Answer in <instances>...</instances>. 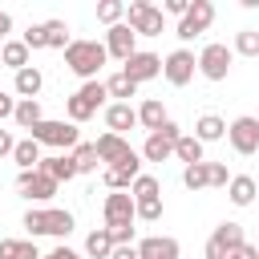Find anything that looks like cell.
I'll use <instances>...</instances> for the list:
<instances>
[{
  "instance_id": "cell-35",
  "label": "cell",
  "mask_w": 259,
  "mask_h": 259,
  "mask_svg": "<svg viewBox=\"0 0 259 259\" xmlns=\"http://www.w3.org/2000/svg\"><path fill=\"white\" fill-rule=\"evenodd\" d=\"M65 113H69V121L77 125V121H89V117H93L97 109H93V105H89V101H85L81 93H73V97L65 101Z\"/></svg>"
},
{
  "instance_id": "cell-2",
  "label": "cell",
  "mask_w": 259,
  "mask_h": 259,
  "mask_svg": "<svg viewBox=\"0 0 259 259\" xmlns=\"http://www.w3.org/2000/svg\"><path fill=\"white\" fill-rule=\"evenodd\" d=\"M28 138H32L36 146H57V150H77V146H81V134H77L73 121H49V117H45L40 125H32Z\"/></svg>"
},
{
  "instance_id": "cell-43",
  "label": "cell",
  "mask_w": 259,
  "mask_h": 259,
  "mask_svg": "<svg viewBox=\"0 0 259 259\" xmlns=\"http://www.w3.org/2000/svg\"><path fill=\"white\" fill-rule=\"evenodd\" d=\"M227 259H259V247H255V243H243V247H239V251H231Z\"/></svg>"
},
{
  "instance_id": "cell-16",
  "label": "cell",
  "mask_w": 259,
  "mask_h": 259,
  "mask_svg": "<svg viewBox=\"0 0 259 259\" xmlns=\"http://www.w3.org/2000/svg\"><path fill=\"white\" fill-rule=\"evenodd\" d=\"M138 259H178V239L170 235H150L138 243Z\"/></svg>"
},
{
  "instance_id": "cell-33",
  "label": "cell",
  "mask_w": 259,
  "mask_h": 259,
  "mask_svg": "<svg viewBox=\"0 0 259 259\" xmlns=\"http://www.w3.org/2000/svg\"><path fill=\"white\" fill-rule=\"evenodd\" d=\"M45 40H49V49H69L73 40H69V24L65 20H45Z\"/></svg>"
},
{
  "instance_id": "cell-12",
  "label": "cell",
  "mask_w": 259,
  "mask_h": 259,
  "mask_svg": "<svg viewBox=\"0 0 259 259\" xmlns=\"http://www.w3.org/2000/svg\"><path fill=\"white\" fill-rule=\"evenodd\" d=\"M227 138H231L235 154L251 158V154L259 150V117H235V121L227 125Z\"/></svg>"
},
{
  "instance_id": "cell-23",
  "label": "cell",
  "mask_w": 259,
  "mask_h": 259,
  "mask_svg": "<svg viewBox=\"0 0 259 259\" xmlns=\"http://www.w3.org/2000/svg\"><path fill=\"white\" fill-rule=\"evenodd\" d=\"M223 134H227V121H223L219 113H202V117L194 121V138H198L202 146H206V142H219Z\"/></svg>"
},
{
  "instance_id": "cell-15",
  "label": "cell",
  "mask_w": 259,
  "mask_h": 259,
  "mask_svg": "<svg viewBox=\"0 0 259 259\" xmlns=\"http://www.w3.org/2000/svg\"><path fill=\"white\" fill-rule=\"evenodd\" d=\"M121 73H125L134 85H142V81H150V77H158V73H162V57H158V53H142V49H138V53L121 65Z\"/></svg>"
},
{
  "instance_id": "cell-31",
  "label": "cell",
  "mask_w": 259,
  "mask_h": 259,
  "mask_svg": "<svg viewBox=\"0 0 259 259\" xmlns=\"http://www.w3.org/2000/svg\"><path fill=\"white\" fill-rule=\"evenodd\" d=\"M130 194H134V202H146V198H162V182H158L154 174H138V182L130 186Z\"/></svg>"
},
{
  "instance_id": "cell-36",
  "label": "cell",
  "mask_w": 259,
  "mask_h": 259,
  "mask_svg": "<svg viewBox=\"0 0 259 259\" xmlns=\"http://www.w3.org/2000/svg\"><path fill=\"white\" fill-rule=\"evenodd\" d=\"M235 53H239V57H259V28L235 32Z\"/></svg>"
},
{
  "instance_id": "cell-48",
  "label": "cell",
  "mask_w": 259,
  "mask_h": 259,
  "mask_svg": "<svg viewBox=\"0 0 259 259\" xmlns=\"http://www.w3.org/2000/svg\"><path fill=\"white\" fill-rule=\"evenodd\" d=\"M8 32H12V16H8V12H0V36H8Z\"/></svg>"
},
{
  "instance_id": "cell-46",
  "label": "cell",
  "mask_w": 259,
  "mask_h": 259,
  "mask_svg": "<svg viewBox=\"0 0 259 259\" xmlns=\"http://www.w3.org/2000/svg\"><path fill=\"white\" fill-rule=\"evenodd\" d=\"M12 150H16V138H12L8 130H0V158H4V154H12Z\"/></svg>"
},
{
  "instance_id": "cell-24",
  "label": "cell",
  "mask_w": 259,
  "mask_h": 259,
  "mask_svg": "<svg viewBox=\"0 0 259 259\" xmlns=\"http://www.w3.org/2000/svg\"><path fill=\"white\" fill-rule=\"evenodd\" d=\"M28 53H32V49H28L24 40H4V49H0V65H8V69L20 73V69H28Z\"/></svg>"
},
{
  "instance_id": "cell-1",
  "label": "cell",
  "mask_w": 259,
  "mask_h": 259,
  "mask_svg": "<svg viewBox=\"0 0 259 259\" xmlns=\"http://www.w3.org/2000/svg\"><path fill=\"white\" fill-rule=\"evenodd\" d=\"M105 61H109V53H105V45H97V40H73V45L65 49L69 73H77V77H85V81H93Z\"/></svg>"
},
{
  "instance_id": "cell-27",
  "label": "cell",
  "mask_w": 259,
  "mask_h": 259,
  "mask_svg": "<svg viewBox=\"0 0 259 259\" xmlns=\"http://www.w3.org/2000/svg\"><path fill=\"white\" fill-rule=\"evenodd\" d=\"M174 158H178V162H186V166H194V162H206V158H202V142H198L194 134H182V138H178V146H174Z\"/></svg>"
},
{
  "instance_id": "cell-6",
  "label": "cell",
  "mask_w": 259,
  "mask_h": 259,
  "mask_svg": "<svg viewBox=\"0 0 259 259\" xmlns=\"http://www.w3.org/2000/svg\"><path fill=\"white\" fill-rule=\"evenodd\" d=\"M105 227L109 231H121V227H134V219H138V202H134V194L130 190H113L109 198H105Z\"/></svg>"
},
{
  "instance_id": "cell-22",
  "label": "cell",
  "mask_w": 259,
  "mask_h": 259,
  "mask_svg": "<svg viewBox=\"0 0 259 259\" xmlns=\"http://www.w3.org/2000/svg\"><path fill=\"white\" fill-rule=\"evenodd\" d=\"M40 85H45V77H40V69H36V65H28V69H20V73H16V93H20V101H36Z\"/></svg>"
},
{
  "instance_id": "cell-9",
  "label": "cell",
  "mask_w": 259,
  "mask_h": 259,
  "mask_svg": "<svg viewBox=\"0 0 259 259\" xmlns=\"http://www.w3.org/2000/svg\"><path fill=\"white\" fill-rule=\"evenodd\" d=\"M93 146H97V158H101V162H109V170H113V166H134V162H138L134 146H130L121 134H101Z\"/></svg>"
},
{
  "instance_id": "cell-11",
  "label": "cell",
  "mask_w": 259,
  "mask_h": 259,
  "mask_svg": "<svg viewBox=\"0 0 259 259\" xmlns=\"http://www.w3.org/2000/svg\"><path fill=\"white\" fill-rule=\"evenodd\" d=\"M210 20H214V4H210V0H194L190 12L178 20V32H174V36H178V40H194L198 32L210 28Z\"/></svg>"
},
{
  "instance_id": "cell-38",
  "label": "cell",
  "mask_w": 259,
  "mask_h": 259,
  "mask_svg": "<svg viewBox=\"0 0 259 259\" xmlns=\"http://www.w3.org/2000/svg\"><path fill=\"white\" fill-rule=\"evenodd\" d=\"M77 93H81V97H85V101H89L93 109H101V105H105V97H109V89H105V81H85V85H81Z\"/></svg>"
},
{
  "instance_id": "cell-5",
  "label": "cell",
  "mask_w": 259,
  "mask_h": 259,
  "mask_svg": "<svg viewBox=\"0 0 259 259\" xmlns=\"http://www.w3.org/2000/svg\"><path fill=\"white\" fill-rule=\"evenodd\" d=\"M125 24L138 32V36H158L162 32V8H154L150 0H130L125 4Z\"/></svg>"
},
{
  "instance_id": "cell-17",
  "label": "cell",
  "mask_w": 259,
  "mask_h": 259,
  "mask_svg": "<svg viewBox=\"0 0 259 259\" xmlns=\"http://www.w3.org/2000/svg\"><path fill=\"white\" fill-rule=\"evenodd\" d=\"M227 198H231L235 206H251V202L259 198V186H255V178H251V174H235V178L227 182Z\"/></svg>"
},
{
  "instance_id": "cell-26",
  "label": "cell",
  "mask_w": 259,
  "mask_h": 259,
  "mask_svg": "<svg viewBox=\"0 0 259 259\" xmlns=\"http://www.w3.org/2000/svg\"><path fill=\"white\" fill-rule=\"evenodd\" d=\"M0 259H40V251L28 239H0Z\"/></svg>"
},
{
  "instance_id": "cell-42",
  "label": "cell",
  "mask_w": 259,
  "mask_h": 259,
  "mask_svg": "<svg viewBox=\"0 0 259 259\" xmlns=\"http://www.w3.org/2000/svg\"><path fill=\"white\" fill-rule=\"evenodd\" d=\"M162 12H170V16H186V12H190V0H166Z\"/></svg>"
},
{
  "instance_id": "cell-49",
  "label": "cell",
  "mask_w": 259,
  "mask_h": 259,
  "mask_svg": "<svg viewBox=\"0 0 259 259\" xmlns=\"http://www.w3.org/2000/svg\"><path fill=\"white\" fill-rule=\"evenodd\" d=\"M0 49H4V45H0Z\"/></svg>"
},
{
  "instance_id": "cell-25",
  "label": "cell",
  "mask_w": 259,
  "mask_h": 259,
  "mask_svg": "<svg viewBox=\"0 0 259 259\" xmlns=\"http://www.w3.org/2000/svg\"><path fill=\"white\" fill-rule=\"evenodd\" d=\"M138 174H142V162H134V166H113V170H105V186H109V190H130V186L138 182Z\"/></svg>"
},
{
  "instance_id": "cell-41",
  "label": "cell",
  "mask_w": 259,
  "mask_h": 259,
  "mask_svg": "<svg viewBox=\"0 0 259 259\" xmlns=\"http://www.w3.org/2000/svg\"><path fill=\"white\" fill-rule=\"evenodd\" d=\"M227 182H231L227 166H223V162H210V186H227Z\"/></svg>"
},
{
  "instance_id": "cell-13",
  "label": "cell",
  "mask_w": 259,
  "mask_h": 259,
  "mask_svg": "<svg viewBox=\"0 0 259 259\" xmlns=\"http://www.w3.org/2000/svg\"><path fill=\"white\" fill-rule=\"evenodd\" d=\"M16 190L24 198H32V202H45V198L57 194V178H49L45 170H20L16 174Z\"/></svg>"
},
{
  "instance_id": "cell-7",
  "label": "cell",
  "mask_w": 259,
  "mask_h": 259,
  "mask_svg": "<svg viewBox=\"0 0 259 259\" xmlns=\"http://www.w3.org/2000/svg\"><path fill=\"white\" fill-rule=\"evenodd\" d=\"M194 73H198V57L190 53V49H174L166 61H162V77L170 81V85H190L194 81Z\"/></svg>"
},
{
  "instance_id": "cell-44",
  "label": "cell",
  "mask_w": 259,
  "mask_h": 259,
  "mask_svg": "<svg viewBox=\"0 0 259 259\" xmlns=\"http://www.w3.org/2000/svg\"><path fill=\"white\" fill-rule=\"evenodd\" d=\"M40 259H77V251L61 243V247H53V251H49V255H40Z\"/></svg>"
},
{
  "instance_id": "cell-20",
  "label": "cell",
  "mask_w": 259,
  "mask_h": 259,
  "mask_svg": "<svg viewBox=\"0 0 259 259\" xmlns=\"http://www.w3.org/2000/svg\"><path fill=\"white\" fill-rule=\"evenodd\" d=\"M166 121H170V117H166V105H162L158 97H146L142 109H138V125H146V130L154 134V130H162Z\"/></svg>"
},
{
  "instance_id": "cell-30",
  "label": "cell",
  "mask_w": 259,
  "mask_h": 259,
  "mask_svg": "<svg viewBox=\"0 0 259 259\" xmlns=\"http://www.w3.org/2000/svg\"><path fill=\"white\" fill-rule=\"evenodd\" d=\"M182 186H186V190H202V186H210V162H194V166H186V170H182Z\"/></svg>"
},
{
  "instance_id": "cell-28",
  "label": "cell",
  "mask_w": 259,
  "mask_h": 259,
  "mask_svg": "<svg viewBox=\"0 0 259 259\" xmlns=\"http://www.w3.org/2000/svg\"><path fill=\"white\" fill-rule=\"evenodd\" d=\"M12 121H16L20 130H32V125H40V121H45V113H40V101H16V113H12Z\"/></svg>"
},
{
  "instance_id": "cell-29",
  "label": "cell",
  "mask_w": 259,
  "mask_h": 259,
  "mask_svg": "<svg viewBox=\"0 0 259 259\" xmlns=\"http://www.w3.org/2000/svg\"><path fill=\"white\" fill-rule=\"evenodd\" d=\"M12 158H16V166H20V170H36V166H40V146H36L32 138H24V142H16Z\"/></svg>"
},
{
  "instance_id": "cell-34",
  "label": "cell",
  "mask_w": 259,
  "mask_h": 259,
  "mask_svg": "<svg viewBox=\"0 0 259 259\" xmlns=\"http://www.w3.org/2000/svg\"><path fill=\"white\" fill-rule=\"evenodd\" d=\"M73 162H77V174H89V170H97V146L93 142H81L77 150H73Z\"/></svg>"
},
{
  "instance_id": "cell-21",
  "label": "cell",
  "mask_w": 259,
  "mask_h": 259,
  "mask_svg": "<svg viewBox=\"0 0 259 259\" xmlns=\"http://www.w3.org/2000/svg\"><path fill=\"white\" fill-rule=\"evenodd\" d=\"M113 235H109V227H101V231H89V239H85V259H109L113 255Z\"/></svg>"
},
{
  "instance_id": "cell-39",
  "label": "cell",
  "mask_w": 259,
  "mask_h": 259,
  "mask_svg": "<svg viewBox=\"0 0 259 259\" xmlns=\"http://www.w3.org/2000/svg\"><path fill=\"white\" fill-rule=\"evenodd\" d=\"M138 219L158 223V219H162V198H146V202H138Z\"/></svg>"
},
{
  "instance_id": "cell-4",
  "label": "cell",
  "mask_w": 259,
  "mask_h": 259,
  "mask_svg": "<svg viewBox=\"0 0 259 259\" xmlns=\"http://www.w3.org/2000/svg\"><path fill=\"white\" fill-rule=\"evenodd\" d=\"M231 61H235V49H227V45L210 40V45L198 53V73H202L206 81H227V73H231Z\"/></svg>"
},
{
  "instance_id": "cell-37",
  "label": "cell",
  "mask_w": 259,
  "mask_h": 259,
  "mask_svg": "<svg viewBox=\"0 0 259 259\" xmlns=\"http://www.w3.org/2000/svg\"><path fill=\"white\" fill-rule=\"evenodd\" d=\"M121 16H125V4H121V0H101V4H97V20H101V24L113 28V24H121Z\"/></svg>"
},
{
  "instance_id": "cell-18",
  "label": "cell",
  "mask_w": 259,
  "mask_h": 259,
  "mask_svg": "<svg viewBox=\"0 0 259 259\" xmlns=\"http://www.w3.org/2000/svg\"><path fill=\"white\" fill-rule=\"evenodd\" d=\"M105 125H109V134H125V130H134V125H138V109H134V105L113 101V105L105 109Z\"/></svg>"
},
{
  "instance_id": "cell-32",
  "label": "cell",
  "mask_w": 259,
  "mask_h": 259,
  "mask_svg": "<svg viewBox=\"0 0 259 259\" xmlns=\"http://www.w3.org/2000/svg\"><path fill=\"white\" fill-rule=\"evenodd\" d=\"M105 89H109V97H117L121 105H130V97L138 93V85H134V81H130L125 73H113V77L105 81Z\"/></svg>"
},
{
  "instance_id": "cell-14",
  "label": "cell",
  "mask_w": 259,
  "mask_h": 259,
  "mask_svg": "<svg viewBox=\"0 0 259 259\" xmlns=\"http://www.w3.org/2000/svg\"><path fill=\"white\" fill-rule=\"evenodd\" d=\"M134 40H138V32L121 20V24H113V28L105 32V53H109V57H117V61L125 65V61L138 53V49H134Z\"/></svg>"
},
{
  "instance_id": "cell-19",
  "label": "cell",
  "mask_w": 259,
  "mask_h": 259,
  "mask_svg": "<svg viewBox=\"0 0 259 259\" xmlns=\"http://www.w3.org/2000/svg\"><path fill=\"white\" fill-rule=\"evenodd\" d=\"M36 170H45L49 178H57V182H69V178H77V162H73V154H53V158H40V166Z\"/></svg>"
},
{
  "instance_id": "cell-3",
  "label": "cell",
  "mask_w": 259,
  "mask_h": 259,
  "mask_svg": "<svg viewBox=\"0 0 259 259\" xmlns=\"http://www.w3.org/2000/svg\"><path fill=\"white\" fill-rule=\"evenodd\" d=\"M24 231L36 239V235H57V239H65L69 231H73V214L69 210H57V206H49V210H28L24 214Z\"/></svg>"
},
{
  "instance_id": "cell-47",
  "label": "cell",
  "mask_w": 259,
  "mask_h": 259,
  "mask_svg": "<svg viewBox=\"0 0 259 259\" xmlns=\"http://www.w3.org/2000/svg\"><path fill=\"white\" fill-rule=\"evenodd\" d=\"M12 113H16V101H12V97L0 89V117H12Z\"/></svg>"
},
{
  "instance_id": "cell-45",
  "label": "cell",
  "mask_w": 259,
  "mask_h": 259,
  "mask_svg": "<svg viewBox=\"0 0 259 259\" xmlns=\"http://www.w3.org/2000/svg\"><path fill=\"white\" fill-rule=\"evenodd\" d=\"M109 259H138V247L134 243H125V247H113V255Z\"/></svg>"
},
{
  "instance_id": "cell-10",
  "label": "cell",
  "mask_w": 259,
  "mask_h": 259,
  "mask_svg": "<svg viewBox=\"0 0 259 259\" xmlns=\"http://www.w3.org/2000/svg\"><path fill=\"white\" fill-rule=\"evenodd\" d=\"M247 239H243V227L239 223H219L214 235L206 239V259H227L231 251H239Z\"/></svg>"
},
{
  "instance_id": "cell-8",
  "label": "cell",
  "mask_w": 259,
  "mask_h": 259,
  "mask_svg": "<svg viewBox=\"0 0 259 259\" xmlns=\"http://www.w3.org/2000/svg\"><path fill=\"white\" fill-rule=\"evenodd\" d=\"M178 138H182V130H178V121H166L162 130H154V134L146 138V146H142V158H146V162H166V158L174 154V146H178Z\"/></svg>"
},
{
  "instance_id": "cell-40",
  "label": "cell",
  "mask_w": 259,
  "mask_h": 259,
  "mask_svg": "<svg viewBox=\"0 0 259 259\" xmlns=\"http://www.w3.org/2000/svg\"><path fill=\"white\" fill-rule=\"evenodd\" d=\"M28 49H49V40H45V24H28V32L20 36Z\"/></svg>"
}]
</instances>
